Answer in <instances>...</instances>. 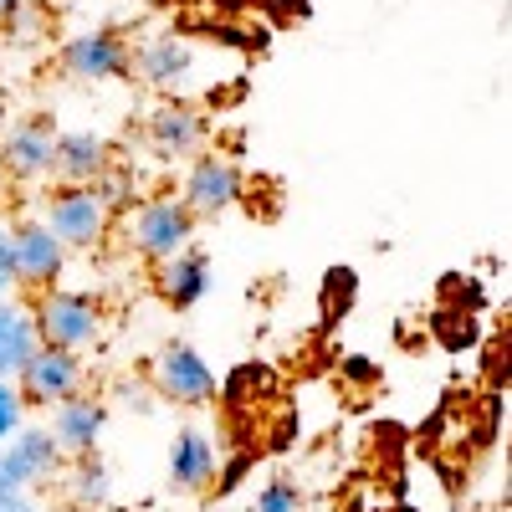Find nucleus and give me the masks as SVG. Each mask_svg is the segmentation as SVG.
<instances>
[{
  "instance_id": "12",
  "label": "nucleus",
  "mask_w": 512,
  "mask_h": 512,
  "mask_svg": "<svg viewBox=\"0 0 512 512\" xmlns=\"http://www.w3.org/2000/svg\"><path fill=\"white\" fill-rule=\"evenodd\" d=\"M67 456L57 451L47 425H21V431L0 446V477H6L16 492H36V487H57Z\"/></svg>"
},
{
  "instance_id": "11",
  "label": "nucleus",
  "mask_w": 512,
  "mask_h": 512,
  "mask_svg": "<svg viewBox=\"0 0 512 512\" xmlns=\"http://www.w3.org/2000/svg\"><path fill=\"white\" fill-rule=\"evenodd\" d=\"M82 390H88V359L62 354V349H36L26 359V369L16 374V395L26 410H52Z\"/></svg>"
},
{
  "instance_id": "20",
  "label": "nucleus",
  "mask_w": 512,
  "mask_h": 512,
  "mask_svg": "<svg viewBox=\"0 0 512 512\" xmlns=\"http://www.w3.org/2000/svg\"><path fill=\"white\" fill-rule=\"evenodd\" d=\"M251 512H308V497H303V487H297L292 477H272L262 492H256Z\"/></svg>"
},
{
  "instance_id": "4",
  "label": "nucleus",
  "mask_w": 512,
  "mask_h": 512,
  "mask_svg": "<svg viewBox=\"0 0 512 512\" xmlns=\"http://www.w3.org/2000/svg\"><path fill=\"white\" fill-rule=\"evenodd\" d=\"M149 384H154L159 400L185 405V410L216 405V395H221V374L210 369V359L195 344H185V338H169V344L149 359Z\"/></svg>"
},
{
  "instance_id": "15",
  "label": "nucleus",
  "mask_w": 512,
  "mask_h": 512,
  "mask_svg": "<svg viewBox=\"0 0 512 512\" xmlns=\"http://www.w3.org/2000/svg\"><path fill=\"white\" fill-rule=\"evenodd\" d=\"M113 164H118V154L103 134H93V128H57L52 185H98Z\"/></svg>"
},
{
  "instance_id": "28",
  "label": "nucleus",
  "mask_w": 512,
  "mask_h": 512,
  "mask_svg": "<svg viewBox=\"0 0 512 512\" xmlns=\"http://www.w3.org/2000/svg\"><path fill=\"white\" fill-rule=\"evenodd\" d=\"M6 123H11V103H6V88H0V134H6Z\"/></svg>"
},
{
  "instance_id": "22",
  "label": "nucleus",
  "mask_w": 512,
  "mask_h": 512,
  "mask_svg": "<svg viewBox=\"0 0 512 512\" xmlns=\"http://www.w3.org/2000/svg\"><path fill=\"white\" fill-rule=\"evenodd\" d=\"M21 425H26V405H21V395H16V384L0 379V446H6Z\"/></svg>"
},
{
  "instance_id": "14",
  "label": "nucleus",
  "mask_w": 512,
  "mask_h": 512,
  "mask_svg": "<svg viewBox=\"0 0 512 512\" xmlns=\"http://www.w3.org/2000/svg\"><path fill=\"white\" fill-rule=\"evenodd\" d=\"M47 415H52L47 431H52V441H57V451H62L67 461L98 456V441H103V431H108V400H98L93 390H82V395L52 405Z\"/></svg>"
},
{
  "instance_id": "19",
  "label": "nucleus",
  "mask_w": 512,
  "mask_h": 512,
  "mask_svg": "<svg viewBox=\"0 0 512 512\" xmlns=\"http://www.w3.org/2000/svg\"><path fill=\"white\" fill-rule=\"evenodd\" d=\"M354 297H359V272L354 267H328L323 272V292H318L323 318H344L354 308Z\"/></svg>"
},
{
  "instance_id": "8",
  "label": "nucleus",
  "mask_w": 512,
  "mask_h": 512,
  "mask_svg": "<svg viewBox=\"0 0 512 512\" xmlns=\"http://www.w3.org/2000/svg\"><path fill=\"white\" fill-rule=\"evenodd\" d=\"M195 62H200V52H195L190 36L154 31V36H144L139 47L128 52V77H139L144 88L159 93V98H180L190 88V77H195Z\"/></svg>"
},
{
  "instance_id": "21",
  "label": "nucleus",
  "mask_w": 512,
  "mask_h": 512,
  "mask_svg": "<svg viewBox=\"0 0 512 512\" xmlns=\"http://www.w3.org/2000/svg\"><path fill=\"white\" fill-rule=\"evenodd\" d=\"M41 31H52V26H47V11L26 6V0H21V11L6 21V31H0V36H6L11 47H31V41H41Z\"/></svg>"
},
{
  "instance_id": "10",
  "label": "nucleus",
  "mask_w": 512,
  "mask_h": 512,
  "mask_svg": "<svg viewBox=\"0 0 512 512\" xmlns=\"http://www.w3.org/2000/svg\"><path fill=\"white\" fill-rule=\"evenodd\" d=\"M144 139L164 164H190L195 154L210 149V118L200 103L190 98H164L149 118H144Z\"/></svg>"
},
{
  "instance_id": "29",
  "label": "nucleus",
  "mask_w": 512,
  "mask_h": 512,
  "mask_svg": "<svg viewBox=\"0 0 512 512\" xmlns=\"http://www.w3.org/2000/svg\"><path fill=\"white\" fill-rule=\"evenodd\" d=\"M52 512H88V507H67V502H57V507H52Z\"/></svg>"
},
{
  "instance_id": "5",
  "label": "nucleus",
  "mask_w": 512,
  "mask_h": 512,
  "mask_svg": "<svg viewBox=\"0 0 512 512\" xmlns=\"http://www.w3.org/2000/svg\"><path fill=\"white\" fill-rule=\"evenodd\" d=\"M246 200V175L241 164L221 149H205L185 164L180 175V205L190 210L195 221H221Z\"/></svg>"
},
{
  "instance_id": "6",
  "label": "nucleus",
  "mask_w": 512,
  "mask_h": 512,
  "mask_svg": "<svg viewBox=\"0 0 512 512\" xmlns=\"http://www.w3.org/2000/svg\"><path fill=\"white\" fill-rule=\"evenodd\" d=\"M52 149H57V118L52 113H21L0 134V180L6 185H52Z\"/></svg>"
},
{
  "instance_id": "3",
  "label": "nucleus",
  "mask_w": 512,
  "mask_h": 512,
  "mask_svg": "<svg viewBox=\"0 0 512 512\" xmlns=\"http://www.w3.org/2000/svg\"><path fill=\"white\" fill-rule=\"evenodd\" d=\"M41 226H47L67 251H98L113 236V210L93 185H47L41 190Z\"/></svg>"
},
{
  "instance_id": "13",
  "label": "nucleus",
  "mask_w": 512,
  "mask_h": 512,
  "mask_svg": "<svg viewBox=\"0 0 512 512\" xmlns=\"http://www.w3.org/2000/svg\"><path fill=\"white\" fill-rule=\"evenodd\" d=\"M210 282L216 277H210V251L205 246H185V251L169 256V262L149 267V287L169 313H195L210 297Z\"/></svg>"
},
{
  "instance_id": "25",
  "label": "nucleus",
  "mask_w": 512,
  "mask_h": 512,
  "mask_svg": "<svg viewBox=\"0 0 512 512\" xmlns=\"http://www.w3.org/2000/svg\"><path fill=\"white\" fill-rule=\"evenodd\" d=\"M16 287V277H11V241H6V231H0V297H6Z\"/></svg>"
},
{
  "instance_id": "27",
  "label": "nucleus",
  "mask_w": 512,
  "mask_h": 512,
  "mask_svg": "<svg viewBox=\"0 0 512 512\" xmlns=\"http://www.w3.org/2000/svg\"><path fill=\"white\" fill-rule=\"evenodd\" d=\"M21 11V0H0V31H6V21Z\"/></svg>"
},
{
  "instance_id": "30",
  "label": "nucleus",
  "mask_w": 512,
  "mask_h": 512,
  "mask_svg": "<svg viewBox=\"0 0 512 512\" xmlns=\"http://www.w3.org/2000/svg\"><path fill=\"white\" fill-rule=\"evenodd\" d=\"M0 185H6V180H0Z\"/></svg>"
},
{
  "instance_id": "18",
  "label": "nucleus",
  "mask_w": 512,
  "mask_h": 512,
  "mask_svg": "<svg viewBox=\"0 0 512 512\" xmlns=\"http://www.w3.org/2000/svg\"><path fill=\"white\" fill-rule=\"evenodd\" d=\"M41 349L36 338V323H31V308L21 303H0V379H11L26 369V359Z\"/></svg>"
},
{
  "instance_id": "2",
  "label": "nucleus",
  "mask_w": 512,
  "mask_h": 512,
  "mask_svg": "<svg viewBox=\"0 0 512 512\" xmlns=\"http://www.w3.org/2000/svg\"><path fill=\"white\" fill-rule=\"evenodd\" d=\"M31 323H36L41 349L88 354V349H98V338H103V328H108V308H103V297H98V292L52 287V292H36Z\"/></svg>"
},
{
  "instance_id": "16",
  "label": "nucleus",
  "mask_w": 512,
  "mask_h": 512,
  "mask_svg": "<svg viewBox=\"0 0 512 512\" xmlns=\"http://www.w3.org/2000/svg\"><path fill=\"white\" fill-rule=\"evenodd\" d=\"M216 466H221L216 441H210L205 431H195V425H180L175 441H169V456H164L169 492H180V497L210 492V482H216Z\"/></svg>"
},
{
  "instance_id": "17",
  "label": "nucleus",
  "mask_w": 512,
  "mask_h": 512,
  "mask_svg": "<svg viewBox=\"0 0 512 512\" xmlns=\"http://www.w3.org/2000/svg\"><path fill=\"white\" fill-rule=\"evenodd\" d=\"M57 492L67 507H88V512H103L113 502V472H108V461L103 456H77L62 466V477H57Z\"/></svg>"
},
{
  "instance_id": "1",
  "label": "nucleus",
  "mask_w": 512,
  "mask_h": 512,
  "mask_svg": "<svg viewBox=\"0 0 512 512\" xmlns=\"http://www.w3.org/2000/svg\"><path fill=\"white\" fill-rule=\"evenodd\" d=\"M113 226L123 236V251L139 256V262H149V267L169 262V256L185 251V246H195V231H200V221L180 205L175 190H159V195L134 200L123 210V221H113Z\"/></svg>"
},
{
  "instance_id": "23",
  "label": "nucleus",
  "mask_w": 512,
  "mask_h": 512,
  "mask_svg": "<svg viewBox=\"0 0 512 512\" xmlns=\"http://www.w3.org/2000/svg\"><path fill=\"white\" fill-rule=\"evenodd\" d=\"M338 374H344V384H354V390H364V384H379V364L369 354H344L338 359Z\"/></svg>"
},
{
  "instance_id": "7",
  "label": "nucleus",
  "mask_w": 512,
  "mask_h": 512,
  "mask_svg": "<svg viewBox=\"0 0 512 512\" xmlns=\"http://www.w3.org/2000/svg\"><path fill=\"white\" fill-rule=\"evenodd\" d=\"M6 241H11V277H16V287H26L31 297H36V292H52V287H62L72 251H67V246H62V241H57L47 226H41L36 216L11 221Z\"/></svg>"
},
{
  "instance_id": "26",
  "label": "nucleus",
  "mask_w": 512,
  "mask_h": 512,
  "mask_svg": "<svg viewBox=\"0 0 512 512\" xmlns=\"http://www.w3.org/2000/svg\"><path fill=\"white\" fill-rule=\"evenodd\" d=\"M0 512H41L31 497H16V502H0Z\"/></svg>"
},
{
  "instance_id": "24",
  "label": "nucleus",
  "mask_w": 512,
  "mask_h": 512,
  "mask_svg": "<svg viewBox=\"0 0 512 512\" xmlns=\"http://www.w3.org/2000/svg\"><path fill=\"white\" fill-rule=\"evenodd\" d=\"M246 472H251V456H246V451L231 456L226 466H216V482H210V487H216V497H231V492L246 482Z\"/></svg>"
},
{
  "instance_id": "9",
  "label": "nucleus",
  "mask_w": 512,
  "mask_h": 512,
  "mask_svg": "<svg viewBox=\"0 0 512 512\" xmlns=\"http://www.w3.org/2000/svg\"><path fill=\"white\" fill-rule=\"evenodd\" d=\"M128 36L118 26H98V31H77L57 47V72L67 82H128Z\"/></svg>"
}]
</instances>
